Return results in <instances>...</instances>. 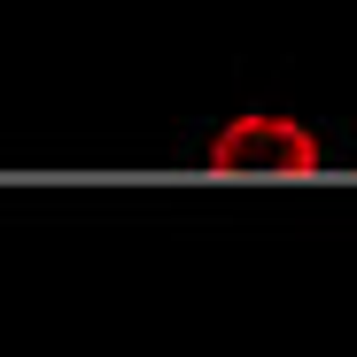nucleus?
Returning a JSON list of instances; mask_svg holds the SVG:
<instances>
[{
  "instance_id": "f257e3e1",
  "label": "nucleus",
  "mask_w": 357,
  "mask_h": 357,
  "mask_svg": "<svg viewBox=\"0 0 357 357\" xmlns=\"http://www.w3.org/2000/svg\"><path fill=\"white\" fill-rule=\"evenodd\" d=\"M218 171H319V132H303L295 116H233L210 140Z\"/></svg>"
}]
</instances>
